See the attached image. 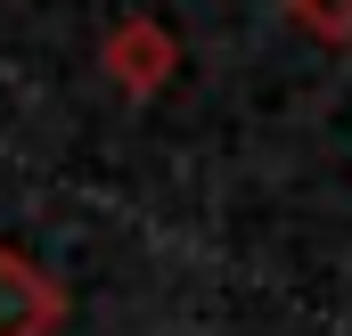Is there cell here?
<instances>
[{
	"mask_svg": "<svg viewBox=\"0 0 352 336\" xmlns=\"http://www.w3.org/2000/svg\"><path fill=\"white\" fill-rule=\"evenodd\" d=\"M66 328V287L33 254L0 246V336H58Z\"/></svg>",
	"mask_w": 352,
	"mask_h": 336,
	"instance_id": "2",
	"label": "cell"
},
{
	"mask_svg": "<svg viewBox=\"0 0 352 336\" xmlns=\"http://www.w3.org/2000/svg\"><path fill=\"white\" fill-rule=\"evenodd\" d=\"M98 66H107V83H115V90H131V98H156V90L173 83V66H180V41L156 25V17H123V25L107 33Z\"/></svg>",
	"mask_w": 352,
	"mask_h": 336,
	"instance_id": "1",
	"label": "cell"
},
{
	"mask_svg": "<svg viewBox=\"0 0 352 336\" xmlns=\"http://www.w3.org/2000/svg\"><path fill=\"white\" fill-rule=\"evenodd\" d=\"M287 17L311 41H352V0H287Z\"/></svg>",
	"mask_w": 352,
	"mask_h": 336,
	"instance_id": "3",
	"label": "cell"
}]
</instances>
